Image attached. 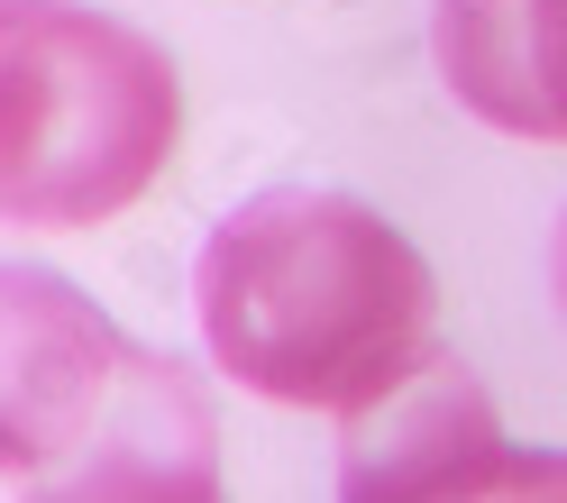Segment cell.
I'll list each match as a JSON object with an SVG mask.
<instances>
[{
	"label": "cell",
	"instance_id": "2",
	"mask_svg": "<svg viewBox=\"0 0 567 503\" xmlns=\"http://www.w3.org/2000/svg\"><path fill=\"white\" fill-rule=\"evenodd\" d=\"M0 476L28 494H220V421L184 357L120 339L83 284L0 266Z\"/></svg>",
	"mask_w": 567,
	"mask_h": 503
},
{
	"label": "cell",
	"instance_id": "1",
	"mask_svg": "<svg viewBox=\"0 0 567 503\" xmlns=\"http://www.w3.org/2000/svg\"><path fill=\"white\" fill-rule=\"evenodd\" d=\"M202 348L238 393L358 412L431 357V257L358 193H247L193 257Z\"/></svg>",
	"mask_w": 567,
	"mask_h": 503
},
{
	"label": "cell",
	"instance_id": "5",
	"mask_svg": "<svg viewBox=\"0 0 567 503\" xmlns=\"http://www.w3.org/2000/svg\"><path fill=\"white\" fill-rule=\"evenodd\" d=\"M431 47L485 129L567 147V0H440Z\"/></svg>",
	"mask_w": 567,
	"mask_h": 503
},
{
	"label": "cell",
	"instance_id": "3",
	"mask_svg": "<svg viewBox=\"0 0 567 503\" xmlns=\"http://www.w3.org/2000/svg\"><path fill=\"white\" fill-rule=\"evenodd\" d=\"M184 137L174 55L83 0H0V229H101Z\"/></svg>",
	"mask_w": 567,
	"mask_h": 503
},
{
	"label": "cell",
	"instance_id": "6",
	"mask_svg": "<svg viewBox=\"0 0 567 503\" xmlns=\"http://www.w3.org/2000/svg\"><path fill=\"white\" fill-rule=\"evenodd\" d=\"M549 284H558V311H567V211H558V238H549Z\"/></svg>",
	"mask_w": 567,
	"mask_h": 503
},
{
	"label": "cell",
	"instance_id": "4",
	"mask_svg": "<svg viewBox=\"0 0 567 503\" xmlns=\"http://www.w3.org/2000/svg\"><path fill=\"white\" fill-rule=\"evenodd\" d=\"M339 494L348 503H403V494H522V485H567V458H513L494 430L485 384L457 357H421L403 384L375 403L339 412Z\"/></svg>",
	"mask_w": 567,
	"mask_h": 503
}]
</instances>
